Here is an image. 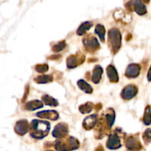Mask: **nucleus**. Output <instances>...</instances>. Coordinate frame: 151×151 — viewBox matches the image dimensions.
<instances>
[{"label":"nucleus","mask_w":151,"mask_h":151,"mask_svg":"<svg viewBox=\"0 0 151 151\" xmlns=\"http://www.w3.org/2000/svg\"><path fill=\"white\" fill-rule=\"evenodd\" d=\"M44 105L43 103L40 100H35L27 103L24 106V109L27 111H35L43 108Z\"/></svg>","instance_id":"18"},{"label":"nucleus","mask_w":151,"mask_h":151,"mask_svg":"<svg viewBox=\"0 0 151 151\" xmlns=\"http://www.w3.org/2000/svg\"><path fill=\"white\" fill-rule=\"evenodd\" d=\"M42 101L44 102V104L49 106H53V107H56L58 106V102L57 100L53 98L51 96L48 95V94H45V95L42 96Z\"/></svg>","instance_id":"21"},{"label":"nucleus","mask_w":151,"mask_h":151,"mask_svg":"<svg viewBox=\"0 0 151 151\" xmlns=\"http://www.w3.org/2000/svg\"><path fill=\"white\" fill-rule=\"evenodd\" d=\"M15 132L20 136H24L29 131V124L27 119H20L15 125Z\"/></svg>","instance_id":"11"},{"label":"nucleus","mask_w":151,"mask_h":151,"mask_svg":"<svg viewBox=\"0 0 151 151\" xmlns=\"http://www.w3.org/2000/svg\"><path fill=\"white\" fill-rule=\"evenodd\" d=\"M77 83H78V86L80 88V89L82 90L83 92L86 93V94H91L93 92L92 87L88 83L86 82L84 80H79Z\"/></svg>","instance_id":"19"},{"label":"nucleus","mask_w":151,"mask_h":151,"mask_svg":"<svg viewBox=\"0 0 151 151\" xmlns=\"http://www.w3.org/2000/svg\"><path fill=\"white\" fill-rule=\"evenodd\" d=\"M80 112L82 114H88L93 110V103L91 102L84 103L83 105L80 106L79 108Z\"/></svg>","instance_id":"25"},{"label":"nucleus","mask_w":151,"mask_h":151,"mask_svg":"<svg viewBox=\"0 0 151 151\" xmlns=\"http://www.w3.org/2000/svg\"><path fill=\"white\" fill-rule=\"evenodd\" d=\"M93 26V23L91 22H85L81 24V26L78 27V30H77V35H83L85 34L88 30L91 29V27Z\"/></svg>","instance_id":"20"},{"label":"nucleus","mask_w":151,"mask_h":151,"mask_svg":"<svg viewBox=\"0 0 151 151\" xmlns=\"http://www.w3.org/2000/svg\"><path fill=\"white\" fill-rule=\"evenodd\" d=\"M143 123L148 126L151 125V106H147L145 110L144 116H143Z\"/></svg>","instance_id":"23"},{"label":"nucleus","mask_w":151,"mask_h":151,"mask_svg":"<svg viewBox=\"0 0 151 151\" xmlns=\"http://www.w3.org/2000/svg\"><path fill=\"white\" fill-rule=\"evenodd\" d=\"M141 71V66L138 63H131L127 67L125 75L128 78H137Z\"/></svg>","instance_id":"10"},{"label":"nucleus","mask_w":151,"mask_h":151,"mask_svg":"<svg viewBox=\"0 0 151 151\" xmlns=\"http://www.w3.org/2000/svg\"><path fill=\"white\" fill-rule=\"evenodd\" d=\"M109 44L114 54L117 52L122 45V35L119 29L112 28L109 31Z\"/></svg>","instance_id":"2"},{"label":"nucleus","mask_w":151,"mask_h":151,"mask_svg":"<svg viewBox=\"0 0 151 151\" xmlns=\"http://www.w3.org/2000/svg\"><path fill=\"white\" fill-rule=\"evenodd\" d=\"M48 69L49 66L47 64H38L35 67V71L38 72V73H44L48 71Z\"/></svg>","instance_id":"28"},{"label":"nucleus","mask_w":151,"mask_h":151,"mask_svg":"<svg viewBox=\"0 0 151 151\" xmlns=\"http://www.w3.org/2000/svg\"><path fill=\"white\" fill-rule=\"evenodd\" d=\"M50 123L47 121L33 119L30 123V137L35 139H42L48 135Z\"/></svg>","instance_id":"1"},{"label":"nucleus","mask_w":151,"mask_h":151,"mask_svg":"<svg viewBox=\"0 0 151 151\" xmlns=\"http://www.w3.org/2000/svg\"><path fill=\"white\" fill-rule=\"evenodd\" d=\"M94 32H95V33H97L98 35L100 41L102 42H105V35H106V29H105V27L103 25L99 24H97L96 26Z\"/></svg>","instance_id":"24"},{"label":"nucleus","mask_w":151,"mask_h":151,"mask_svg":"<svg viewBox=\"0 0 151 151\" xmlns=\"http://www.w3.org/2000/svg\"><path fill=\"white\" fill-rule=\"evenodd\" d=\"M35 115L38 117L41 118V119H48L52 121L58 120L59 118L58 113L55 110L42 111H39L36 113Z\"/></svg>","instance_id":"12"},{"label":"nucleus","mask_w":151,"mask_h":151,"mask_svg":"<svg viewBox=\"0 0 151 151\" xmlns=\"http://www.w3.org/2000/svg\"><path fill=\"white\" fill-rule=\"evenodd\" d=\"M66 42L65 41H60L58 44H55L52 46V51L55 52H59L62 51L63 49L66 47Z\"/></svg>","instance_id":"27"},{"label":"nucleus","mask_w":151,"mask_h":151,"mask_svg":"<svg viewBox=\"0 0 151 151\" xmlns=\"http://www.w3.org/2000/svg\"><path fill=\"white\" fill-rule=\"evenodd\" d=\"M106 147L110 150H116V149L122 147L120 137H119L116 130L115 132L112 133L109 135L107 142H106Z\"/></svg>","instance_id":"4"},{"label":"nucleus","mask_w":151,"mask_h":151,"mask_svg":"<svg viewBox=\"0 0 151 151\" xmlns=\"http://www.w3.org/2000/svg\"><path fill=\"white\" fill-rule=\"evenodd\" d=\"M134 10L139 16H144L147 13V7L142 0H134Z\"/></svg>","instance_id":"15"},{"label":"nucleus","mask_w":151,"mask_h":151,"mask_svg":"<svg viewBox=\"0 0 151 151\" xmlns=\"http://www.w3.org/2000/svg\"><path fill=\"white\" fill-rule=\"evenodd\" d=\"M103 117L104 118V119L106 120V123L109 125V128H111V127L113 126L114 124L115 121V112L114 111V109H107V111H106V112H104V114H103Z\"/></svg>","instance_id":"14"},{"label":"nucleus","mask_w":151,"mask_h":151,"mask_svg":"<svg viewBox=\"0 0 151 151\" xmlns=\"http://www.w3.org/2000/svg\"><path fill=\"white\" fill-rule=\"evenodd\" d=\"M69 133V128L68 125L66 123H59L55 127L53 130L52 137L56 139H61L64 138Z\"/></svg>","instance_id":"8"},{"label":"nucleus","mask_w":151,"mask_h":151,"mask_svg":"<svg viewBox=\"0 0 151 151\" xmlns=\"http://www.w3.org/2000/svg\"><path fill=\"white\" fill-rule=\"evenodd\" d=\"M147 81H149V82H151V65H150V67L149 68V70H148V72H147Z\"/></svg>","instance_id":"30"},{"label":"nucleus","mask_w":151,"mask_h":151,"mask_svg":"<svg viewBox=\"0 0 151 151\" xmlns=\"http://www.w3.org/2000/svg\"><path fill=\"white\" fill-rule=\"evenodd\" d=\"M142 1L144 3H146V4L150 2V0H142Z\"/></svg>","instance_id":"31"},{"label":"nucleus","mask_w":151,"mask_h":151,"mask_svg":"<svg viewBox=\"0 0 151 151\" xmlns=\"http://www.w3.org/2000/svg\"><path fill=\"white\" fill-rule=\"evenodd\" d=\"M125 146L127 149L130 150H139L142 148L141 142L136 136H131L128 137L125 140Z\"/></svg>","instance_id":"9"},{"label":"nucleus","mask_w":151,"mask_h":151,"mask_svg":"<svg viewBox=\"0 0 151 151\" xmlns=\"http://www.w3.org/2000/svg\"><path fill=\"white\" fill-rule=\"evenodd\" d=\"M137 93H138V88L135 85L130 84L126 86L122 89L121 92V97L124 100H131L137 95Z\"/></svg>","instance_id":"7"},{"label":"nucleus","mask_w":151,"mask_h":151,"mask_svg":"<svg viewBox=\"0 0 151 151\" xmlns=\"http://www.w3.org/2000/svg\"><path fill=\"white\" fill-rule=\"evenodd\" d=\"M134 0H131V1H128L126 4H125V7L128 10H131L132 11L134 10Z\"/></svg>","instance_id":"29"},{"label":"nucleus","mask_w":151,"mask_h":151,"mask_svg":"<svg viewBox=\"0 0 151 151\" xmlns=\"http://www.w3.org/2000/svg\"><path fill=\"white\" fill-rule=\"evenodd\" d=\"M103 73V69L100 65H96L94 66V69L92 71V78H91V81L94 83L97 84L100 81L102 78V75Z\"/></svg>","instance_id":"17"},{"label":"nucleus","mask_w":151,"mask_h":151,"mask_svg":"<svg viewBox=\"0 0 151 151\" xmlns=\"http://www.w3.org/2000/svg\"><path fill=\"white\" fill-rule=\"evenodd\" d=\"M85 55L81 53H77L76 55L69 56L66 60V64L69 69H75L79 65L82 64L85 60Z\"/></svg>","instance_id":"6"},{"label":"nucleus","mask_w":151,"mask_h":151,"mask_svg":"<svg viewBox=\"0 0 151 151\" xmlns=\"http://www.w3.org/2000/svg\"><path fill=\"white\" fill-rule=\"evenodd\" d=\"M35 82H36L37 83H48L52 82L53 81V77L51 75H41L39 76L36 77V78L34 79Z\"/></svg>","instance_id":"22"},{"label":"nucleus","mask_w":151,"mask_h":151,"mask_svg":"<svg viewBox=\"0 0 151 151\" xmlns=\"http://www.w3.org/2000/svg\"><path fill=\"white\" fill-rule=\"evenodd\" d=\"M106 72L109 78V81L111 83H117L119 81V76H118L117 71L116 68L112 65H109L106 68Z\"/></svg>","instance_id":"16"},{"label":"nucleus","mask_w":151,"mask_h":151,"mask_svg":"<svg viewBox=\"0 0 151 151\" xmlns=\"http://www.w3.org/2000/svg\"><path fill=\"white\" fill-rule=\"evenodd\" d=\"M143 141H144L145 144L147 145L151 142V129L150 128H147L143 133L142 135Z\"/></svg>","instance_id":"26"},{"label":"nucleus","mask_w":151,"mask_h":151,"mask_svg":"<svg viewBox=\"0 0 151 151\" xmlns=\"http://www.w3.org/2000/svg\"><path fill=\"white\" fill-rule=\"evenodd\" d=\"M80 143L78 139L74 137H70L66 139V141L61 139H58L55 143V148L57 150H76L79 147Z\"/></svg>","instance_id":"3"},{"label":"nucleus","mask_w":151,"mask_h":151,"mask_svg":"<svg viewBox=\"0 0 151 151\" xmlns=\"http://www.w3.org/2000/svg\"><path fill=\"white\" fill-rule=\"evenodd\" d=\"M97 120V114H91L85 118L83 122V127L86 130H91L95 126Z\"/></svg>","instance_id":"13"},{"label":"nucleus","mask_w":151,"mask_h":151,"mask_svg":"<svg viewBox=\"0 0 151 151\" xmlns=\"http://www.w3.org/2000/svg\"><path fill=\"white\" fill-rule=\"evenodd\" d=\"M86 50L88 52H94L100 48L98 40L93 35H88L83 40Z\"/></svg>","instance_id":"5"}]
</instances>
